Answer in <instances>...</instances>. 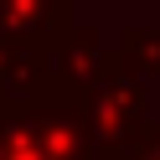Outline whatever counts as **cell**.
<instances>
[{
    "instance_id": "1",
    "label": "cell",
    "mask_w": 160,
    "mask_h": 160,
    "mask_svg": "<svg viewBox=\"0 0 160 160\" xmlns=\"http://www.w3.org/2000/svg\"><path fill=\"white\" fill-rule=\"evenodd\" d=\"M88 119V134H93V160H124L134 134L145 129V108H150V93H145V78L124 72V67H108L83 98H78Z\"/></svg>"
},
{
    "instance_id": "2",
    "label": "cell",
    "mask_w": 160,
    "mask_h": 160,
    "mask_svg": "<svg viewBox=\"0 0 160 160\" xmlns=\"http://www.w3.org/2000/svg\"><path fill=\"white\" fill-rule=\"evenodd\" d=\"M67 98L52 78V52L31 42H0V103L26 108V103H52Z\"/></svg>"
},
{
    "instance_id": "3",
    "label": "cell",
    "mask_w": 160,
    "mask_h": 160,
    "mask_svg": "<svg viewBox=\"0 0 160 160\" xmlns=\"http://www.w3.org/2000/svg\"><path fill=\"white\" fill-rule=\"evenodd\" d=\"M108 67H119V57H114V47H108L93 26H67V36L52 47V78H57V88H62L72 103L108 72Z\"/></svg>"
},
{
    "instance_id": "4",
    "label": "cell",
    "mask_w": 160,
    "mask_h": 160,
    "mask_svg": "<svg viewBox=\"0 0 160 160\" xmlns=\"http://www.w3.org/2000/svg\"><path fill=\"white\" fill-rule=\"evenodd\" d=\"M72 26V0H0V42H31L52 52Z\"/></svg>"
},
{
    "instance_id": "5",
    "label": "cell",
    "mask_w": 160,
    "mask_h": 160,
    "mask_svg": "<svg viewBox=\"0 0 160 160\" xmlns=\"http://www.w3.org/2000/svg\"><path fill=\"white\" fill-rule=\"evenodd\" d=\"M114 57L134 78H160V26H124Z\"/></svg>"
},
{
    "instance_id": "6",
    "label": "cell",
    "mask_w": 160,
    "mask_h": 160,
    "mask_svg": "<svg viewBox=\"0 0 160 160\" xmlns=\"http://www.w3.org/2000/svg\"><path fill=\"white\" fill-rule=\"evenodd\" d=\"M124 160H160V124H150V119H145V129L134 134V145H129Z\"/></svg>"
}]
</instances>
